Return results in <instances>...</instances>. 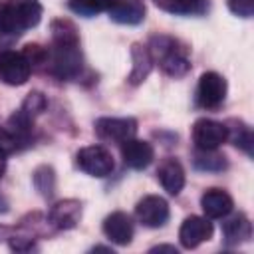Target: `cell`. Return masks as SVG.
<instances>
[{"mask_svg": "<svg viewBox=\"0 0 254 254\" xmlns=\"http://www.w3.org/2000/svg\"><path fill=\"white\" fill-rule=\"evenodd\" d=\"M228 135H230L228 127L212 119H198L192 125V141L196 149H202V151H212L220 147L228 139Z\"/></svg>", "mask_w": 254, "mask_h": 254, "instance_id": "8992f818", "label": "cell"}, {"mask_svg": "<svg viewBox=\"0 0 254 254\" xmlns=\"http://www.w3.org/2000/svg\"><path fill=\"white\" fill-rule=\"evenodd\" d=\"M149 54H151L153 62L155 60L159 62L161 69L167 75L181 77L190 67L187 48L179 40H175V38H169V36H155V38H151Z\"/></svg>", "mask_w": 254, "mask_h": 254, "instance_id": "7a4b0ae2", "label": "cell"}, {"mask_svg": "<svg viewBox=\"0 0 254 254\" xmlns=\"http://www.w3.org/2000/svg\"><path fill=\"white\" fill-rule=\"evenodd\" d=\"M16 147H18L16 135H14L10 129L0 127V153H2V155H10V153L16 151Z\"/></svg>", "mask_w": 254, "mask_h": 254, "instance_id": "d4e9b609", "label": "cell"}, {"mask_svg": "<svg viewBox=\"0 0 254 254\" xmlns=\"http://www.w3.org/2000/svg\"><path fill=\"white\" fill-rule=\"evenodd\" d=\"M151 252H171V254H177V248H175V246H167V244H163V246H155V248H151Z\"/></svg>", "mask_w": 254, "mask_h": 254, "instance_id": "4316f807", "label": "cell"}, {"mask_svg": "<svg viewBox=\"0 0 254 254\" xmlns=\"http://www.w3.org/2000/svg\"><path fill=\"white\" fill-rule=\"evenodd\" d=\"M222 232H224V240H226V244L234 246V244L246 242V240L250 238V234H252V226H250V220H248L244 214H236V216H232L230 220L224 222Z\"/></svg>", "mask_w": 254, "mask_h": 254, "instance_id": "d6986e66", "label": "cell"}, {"mask_svg": "<svg viewBox=\"0 0 254 254\" xmlns=\"http://www.w3.org/2000/svg\"><path fill=\"white\" fill-rule=\"evenodd\" d=\"M52 38L56 46H77L79 36L77 28L69 20H56L52 22Z\"/></svg>", "mask_w": 254, "mask_h": 254, "instance_id": "ffe728a7", "label": "cell"}, {"mask_svg": "<svg viewBox=\"0 0 254 254\" xmlns=\"http://www.w3.org/2000/svg\"><path fill=\"white\" fill-rule=\"evenodd\" d=\"M115 0H69V8L75 12V14H81V16H93L97 12H103V10H109L113 6Z\"/></svg>", "mask_w": 254, "mask_h": 254, "instance_id": "44dd1931", "label": "cell"}, {"mask_svg": "<svg viewBox=\"0 0 254 254\" xmlns=\"http://www.w3.org/2000/svg\"><path fill=\"white\" fill-rule=\"evenodd\" d=\"M135 214L141 220V224H145L149 228H159L169 220V204L163 196L149 194L137 202Z\"/></svg>", "mask_w": 254, "mask_h": 254, "instance_id": "ba28073f", "label": "cell"}, {"mask_svg": "<svg viewBox=\"0 0 254 254\" xmlns=\"http://www.w3.org/2000/svg\"><path fill=\"white\" fill-rule=\"evenodd\" d=\"M155 6L177 16H198L206 12L208 0H153Z\"/></svg>", "mask_w": 254, "mask_h": 254, "instance_id": "e0dca14e", "label": "cell"}, {"mask_svg": "<svg viewBox=\"0 0 254 254\" xmlns=\"http://www.w3.org/2000/svg\"><path fill=\"white\" fill-rule=\"evenodd\" d=\"M228 8L240 18H250L254 14V0H228Z\"/></svg>", "mask_w": 254, "mask_h": 254, "instance_id": "484cf974", "label": "cell"}, {"mask_svg": "<svg viewBox=\"0 0 254 254\" xmlns=\"http://www.w3.org/2000/svg\"><path fill=\"white\" fill-rule=\"evenodd\" d=\"M107 12L113 22L135 26L145 18V4L143 0H115Z\"/></svg>", "mask_w": 254, "mask_h": 254, "instance_id": "9a60e30c", "label": "cell"}, {"mask_svg": "<svg viewBox=\"0 0 254 254\" xmlns=\"http://www.w3.org/2000/svg\"><path fill=\"white\" fill-rule=\"evenodd\" d=\"M210 236H212V224L206 218L196 216V214L187 216L179 230V240L185 248H196Z\"/></svg>", "mask_w": 254, "mask_h": 254, "instance_id": "30bf717a", "label": "cell"}, {"mask_svg": "<svg viewBox=\"0 0 254 254\" xmlns=\"http://www.w3.org/2000/svg\"><path fill=\"white\" fill-rule=\"evenodd\" d=\"M32 73V65L20 52H2L0 54V81L8 85H22L28 81Z\"/></svg>", "mask_w": 254, "mask_h": 254, "instance_id": "277c9868", "label": "cell"}, {"mask_svg": "<svg viewBox=\"0 0 254 254\" xmlns=\"http://www.w3.org/2000/svg\"><path fill=\"white\" fill-rule=\"evenodd\" d=\"M226 97V79L216 71H206L198 79L196 99L204 109H216Z\"/></svg>", "mask_w": 254, "mask_h": 254, "instance_id": "5b68a950", "label": "cell"}, {"mask_svg": "<svg viewBox=\"0 0 254 254\" xmlns=\"http://www.w3.org/2000/svg\"><path fill=\"white\" fill-rule=\"evenodd\" d=\"M46 105H48L46 97H44L40 91H34V93H30V95L26 97V101H24V105H22V111H24L26 115L34 117V115L42 113V111L46 109Z\"/></svg>", "mask_w": 254, "mask_h": 254, "instance_id": "cb8c5ba5", "label": "cell"}, {"mask_svg": "<svg viewBox=\"0 0 254 254\" xmlns=\"http://www.w3.org/2000/svg\"><path fill=\"white\" fill-rule=\"evenodd\" d=\"M194 165H196V169H200V171H222V169L226 167V159H224L222 155L214 153V149H212V151H202V149H198V153H196V157H194Z\"/></svg>", "mask_w": 254, "mask_h": 254, "instance_id": "7402d4cb", "label": "cell"}, {"mask_svg": "<svg viewBox=\"0 0 254 254\" xmlns=\"http://www.w3.org/2000/svg\"><path fill=\"white\" fill-rule=\"evenodd\" d=\"M81 69V54L77 46H56L52 52L50 71L62 79L75 77Z\"/></svg>", "mask_w": 254, "mask_h": 254, "instance_id": "52a82bcc", "label": "cell"}, {"mask_svg": "<svg viewBox=\"0 0 254 254\" xmlns=\"http://www.w3.org/2000/svg\"><path fill=\"white\" fill-rule=\"evenodd\" d=\"M34 185L44 196H50L54 192V187H56V177H54L52 167H40L34 173Z\"/></svg>", "mask_w": 254, "mask_h": 254, "instance_id": "603a6c76", "label": "cell"}, {"mask_svg": "<svg viewBox=\"0 0 254 254\" xmlns=\"http://www.w3.org/2000/svg\"><path fill=\"white\" fill-rule=\"evenodd\" d=\"M6 173V159H4V155L0 153V177Z\"/></svg>", "mask_w": 254, "mask_h": 254, "instance_id": "83f0119b", "label": "cell"}, {"mask_svg": "<svg viewBox=\"0 0 254 254\" xmlns=\"http://www.w3.org/2000/svg\"><path fill=\"white\" fill-rule=\"evenodd\" d=\"M40 20L42 4L38 0H6L0 6V36H20Z\"/></svg>", "mask_w": 254, "mask_h": 254, "instance_id": "6da1fadb", "label": "cell"}, {"mask_svg": "<svg viewBox=\"0 0 254 254\" xmlns=\"http://www.w3.org/2000/svg\"><path fill=\"white\" fill-rule=\"evenodd\" d=\"M200 206H202V210H204V214L208 218H224L232 210L234 202H232V196L226 190H222V189H208L200 196Z\"/></svg>", "mask_w": 254, "mask_h": 254, "instance_id": "2e32d148", "label": "cell"}, {"mask_svg": "<svg viewBox=\"0 0 254 254\" xmlns=\"http://www.w3.org/2000/svg\"><path fill=\"white\" fill-rule=\"evenodd\" d=\"M121 157H123V163L131 169H147L155 157V151H153V145L149 141H141V139H127L123 141L121 145Z\"/></svg>", "mask_w": 254, "mask_h": 254, "instance_id": "8fae6325", "label": "cell"}, {"mask_svg": "<svg viewBox=\"0 0 254 254\" xmlns=\"http://www.w3.org/2000/svg\"><path fill=\"white\" fill-rule=\"evenodd\" d=\"M131 58H133V69H131V75H129V83L139 85L149 75V71L153 67V58L149 54V48H145L141 44H133Z\"/></svg>", "mask_w": 254, "mask_h": 254, "instance_id": "ac0fdd59", "label": "cell"}, {"mask_svg": "<svg viewBox=\"0 0 254 254\" xmlns=\"http://www.w3.org/2000/svg\"><path fill=\"white\" fill-rule=\"evenodd\" d=\"M95 133L101 139L123 143L137 133V121L131 117H101L95 121Z\"/></svg>", "mask_w": 254, "mask_h": 254, "instance_id": "9c48e42d", "label": "cell"}, {"mask_svg": "<svg viewBox=\"0 0 254 254\" xmlns=\"http://www.w3.org/2000/svg\"><path fill=\"white\" fill-rule=\"evenodd\" d=\"M157 177H159V183L163 185V189H165L169 194H179V192L183 190V187H185V169H183V165H181L177 159H173V157L165 159V161L159 165Z\"/></svg>", "mask_w": 254, "mask_h": 254, "instance_id": "5bb4252c", "label": "cell"}, {"mask_svg": "<svg viewBox=\"0 0 254 254\" xmlns=\"http://www.w3.org/2000/svg\"><path fill=\"white\" fill-rule=\"evenodd\" d=\"M81 218V202L75 198L58 200L50 210V222L62 230L75 228Z\"/></svg>", "mask_w": 254, "mask_h": 254, "instance_id": "7c38bea8", "label": "cell"}, {"mask_svg": "<svg viewBox=\"0 0 254 254\" xmlns=\"http://www.w3.org/2000/svg\"><path fill=\"white\" fill-rule=\"evenodd\" d=\"M103 232L111 242L119 246H127L133 238V222L125 212H111L103 220Z\"/></svg>", "mask_w": 254, "mask_h": 254, "instance_id": "4fadbf2b", "label": "cell"}, {"mask_svg": "<svg viewBox=\"0 0 254 254\" xmlns=\"http://www.w3.org/2000/svg\"><path fill=\"white\" fill-rule=\"evenodd\" d=\"M75 161H77V167L91 177H107L115 167L111 153L101 145H89L79 149L75 155Z\"/></svg>", "mask_w": 254, "mask_h": 254, "instance_id": "3957f363", "label": "cell"}]
</instances>
